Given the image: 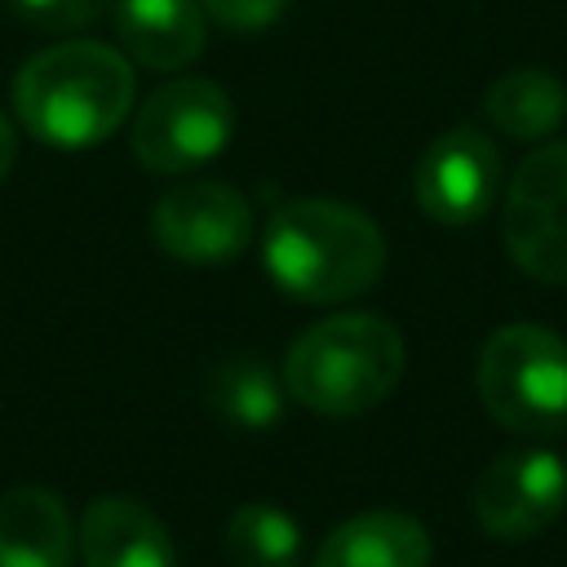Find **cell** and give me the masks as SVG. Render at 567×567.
Here are the masks:
<instances>
[{
	"label": "cell",
	"mask_w": 567,
	"mask_h": 567,
	"mask_svg": "<svg viewBox=\"0 0 567 567\" xmlns=\"http://www.w3.org/2000/svg\"><path fill=\"white\" fill-rule=\"evenodd\" d=\"M501 182H505V164L496 142L474 124H456L425 146L412 177V195L430 221L470 226L496 204Z\"/></svg>",
	"instance_id": "9"
},
{
	"label": "cell",
	"mask_w": 567,
	"mask_h": 567,
	"mask_svg": "<svg viewBox=\"0 0 567 567\" xmlns=\"http://www.w3.org/2000/svg\"><path fill=\"white\" fill-rule=\"evenodd\" d=\"M567 509V465L549 447H514L474 478V518L496 540H527Z\"/></svg>",
	"instance_id": "8"
},
{
	"label": "cell",
	"mask_w": 567,
	"mask_h": 567,
	"mask_svg": "<svg viewBox=\"0 0 567 567\" xmlns=\"http://www.w3.org/2000/svg\"><path fill=\"white\" fill-rule=\"evenodd\" d=\"M75 549L84 567H177L168 527L133 496H97L80 514Z\"/></svg>",
	"instance_id": "10"
},
{
	"label": "cell",
	"mask_w": 567,
	"mask_h": 567,
	"mask_svg": "<svg viewBox=\"0 0 567 567\" xmlns=\"http://www.w3.org/2000/svg\"><path fill=\"white\" fill-rule=\"evenodd\" d=\"M284 377L257 354H230L208 377V408L235 430H270L284 412Z\"/></svg>",
	"instance_id": "15"
},
{
	"label": "cell",
	"mask_w": 567,
	"mask_h": 567,
	"mask_svg": "<svg viewBox=\"0 0 567 567\" xmlns=\"http://www.w3.org/2000/svg\"><path fill=\"white\" fill-rule=\"evenodd\" d=\"M133 62L102 40H58L13 75L18 124L53 151L106 142L133 111Z\"/></svg>",
	"instance_id": "1"
},
{
	"label": "cell",
	"mask_w": 567,
	"mask_h": 567,
	"mask_svg": "<svg viewBox=\"0 0 567 567\" xmlns=\"http://www.w3.org/2000/svg\"><path fill=\"white\" fill-rule=\"evenodd\" d=\"M115 0H9V9L40 31H84Z\"/></svg>",
	"instance_id": "17"
},
{
	"label": "cell",
	"mask_w": 567,
	"mask_h": 567,
	"mask_svg": "<svg viewBox=\"0 0 567 567\" xmlns=\"http://www.w3.org/2000/svg\"><path fill=\"white\" fill-rule=\"evenodd\" d=\"M403 332L372 310H346L310 323L284 354V390L319 416H359L403 377Z\"/></svg>",
	"instance_id": "3"
},
{
	"label": "cell",
	"mask_w": 567,
	"mask_h": 567,
	"mask_svg": "<svg viewBox=\"0 0 567 567\" xmlns=\"http://www.w3.org/2000/svg\"><path fill=\"white\" fill-rule=\"evenodd\" d=\"M115 31L133 62L182 71L204 53L208 13L199 0H115Z\"/></svg>",
	"instance_id": "11"
},
{
	"label": "cell",
	"mask_w": 567,
	"mask_h": 567,
	"mask_svg": "<svg viewBox=\"0 0 567 567\" xmlns=\"http://www.w3.org/2000/svg\"><path fill=\"white\" fill-rule=\"evenodd\" d=\"M13 159H18V133H13V124H9V115L0 111V182L9 177V168H13Z\"/></svg>",
	"instance_id": "19"
},
{
	"label": "cell",
	"mask_w": 567,
	"mask_h": 567,
	"mask_svg": "<svg viewBox=\"0 0 567 567\" xmlns=\"http://www.w3.org/2000/svg\"><path fill=\"white\" fill-rule=\"evenodd\" d=\"M199 4L217 27L235 35H257L288 13V0H199Z\"/></svg>",
	"instance_id": "18"
},
{
	"label": "cell",
	"mask_w": 567,
	"mask_h": 567,
	"mask_svg": "<svg viewBox=\"0 0 567 567\" xmlns=\"http://www.w3.org/2000/svg\"><path fill=\"white\" fill-rule=\"evenodd\" d=\"M434 545L421 518L408 509H363L337 523L319 554L315 567H430Z\"/></svg>",
	"instance_id": "12"
},
{
	"label": "cell",
	"mask_w": 567,
	"mask_h": 567,
	"mask_svg": "<svg viewBox=\"0 0 567 567\" xmlns=\"http://www.w3.org/2000/svg\"><path fill=\"white\" fill-rule=\"evenodd\" d=\"M261 261L275 288L306 306H332L368 292L385 270L381 226L341 199H284L261 235Z\"/></svg>",
	"instance_id": "2"
},
{
	"label": "cell",
	"mask_w": 567,
	"mask_h": 567,
	"mask_svg": "<svg viewBox=\"0 0 567 567\" xmlns=\"http://www.w3.org/2000/svg\"><path fill=\"white\" fill-rule=\"evenodd\" d=\"M474 385L496 425L549 439L567 425V341L540 323H505L483 341Z\"/></svg>",
	"instance_id": "4"
},
{
	"label": "cell",
	"mask_w": 567,
	"mask_h": 567,
	"mask_svg": "<svg viewBox=\"0 0 567 567\" xmlns=\"http://www.w3.org/2000/svg\"><path fill=\"white\" fill-rule=\"evenodd\" d=\"M501 239L518 270L567 284V142H545L509 177Z\"/></svg>",
	"instance_id": "6"
},
{
	"label": "cell",
	"mask_w": 567,
	"mask_h": 567,
	"mask_svg": "<svg viewBox=\"0 0 567 567\" xmlns=\"http://www.w3.org/2000/svg\"><path fill=\"white\" fill-rule=\"evenodd\" d=\"M226 554L235 567H297L301 527L288 509L270 501H248L226 523Z\"/></svg>",
	"instance_id": "16"
},
{
	"label": "cell",
	"mask_w": 567,
	"mask_h": 567,
	"mask_svg": "<svg viewBox=\"0 0 567 567\" xmlns=\"http://www.w3.org/2000/svg\"><path fill=\"white\" fill-rule=\"evenodd\" d=\"M483 115L514 142H540L567 120V89L540 66H518L487 84Z\"/></svg>",
	"instance_id": "14"
},
{
	"label": "cell",
	"mask_w": 567,
	"mask_h": 567,
	"mask_svg": "<svg viewBox=\"0 0 567 567\" xmlns=\"http://www.w3.org/2000/svg\"><path fill=\"white\" fill-rule=\"evenodd\" d=\"M230 133L235 106L226 89L204 75H177L137 106L128 146L142 168L159 177H182L213 164L230 146Z\"/></svg>",
	"instance_id": "5"
},
{
	"label": "cell",
	"mask_w": 567,
	"mask_h": 567,
	"mask_svg": "<svg viewBox=\"0 0 567 567\" xmlns=\"http://www.w3.org/2000/svg\"><path fill=\"white\" fill-rule=\"evenodd\" d=\"M155 244L186 266H226L252 244V204L213 177L177 182L151 213Z\"/></svg>",
	"instance_id": "7"
},
{
	"label": "cell",
	"mask_w": 567,
	"mask_h": 567,
	"mask_svg": "<svg viewBox=\"0 0 567 567\" xmlns=\"http://www.w3.org/2000/svg\"><path fill=\"white\" fill-rule=\"evenodd\" d=\"M75 527L58 492L22 483L0 492V567H71Z\"/></svg>",
	"instance_id": "13"
}]
</instances>
